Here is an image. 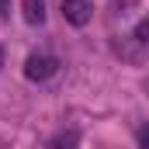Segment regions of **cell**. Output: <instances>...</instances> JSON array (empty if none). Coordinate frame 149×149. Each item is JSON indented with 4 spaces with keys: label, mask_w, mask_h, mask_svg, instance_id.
<instances>
[{
    "label": "cell",
    "mask_w": 149,
    "mask_h": 149,
    "mask_svg": "<svg viewBox=\"0 0 149 149\" xmlns=\"http://www.w3.org/2000/svg\"><path fill=\"white\" fill-rule=\"evenodd\" d=\"M59 70V63L52 59V56H28L24 59V76L31 80V83H45V80H52Z\"/></svg>",
    "instance_id": "obj_1"
},
{
    "label": "cell",
    "mask_w": 149,
    "mask_h": 149,
    "mask_svg": "<svg viewBox=\"0 0 149 149\" xmlns=\"http://www.w3.org/2000/svg\"><path fill=\"white\" fill-rule=\"evenodd\" d=\"M63 17L73 28H83L94 17V7H90V0H63Z\"/></svg>",
    "instance_id": "obj_2"
},
{
    "label": "cell",
    "mask_w": 149,
    "mask_h": 149,
    "mask_svg": "<svg viewBox=\"0 0 149 149\" xmlns=\"http://www.w3.org/2000/svg\"><path fill=\"white\" fill-rule=\"evenodd\" d=\"M21 14L28 24H42L45 21V0H21Z\"/></svg>",
    "instance_id": "obj_3"
},
{
    "label": "cell",
    "mask_w": 149,
    "mask_h": 149,
    "mask_svg": "<svg viewBox=\"0 0 149 149\" xmlns=\"http://www.w3.org/2000/svg\"><path fill=\"white\" fill-rule=\"evenodd\" d=\"M49 146H52V149H76V146H80V132H76V128H63V132L52 135Z\"/></svg>",
    "instance_id": "obj_4"
},
{
    "label": "cell",
    "mask_w": 149,
    "mask_h": 149,
    "mask_svg": "<svg viewBox=\"0 0 149 149\" xmlns=\"http://www.w3.org/2000/svg\"><path fill=\"white\" fill-rule=\"evenodd\" d=\"M132 38H135L142 49H149V14L142 17V21H139V24H135V35H132Z\"/></svg>",
    "instance_id": "obj_5"
},
{
    "label": "cell",
    "mask_w": 149,
    "mask_h": 149,
    "mask_svg": "<svg viewBox=\"0 0 149 149\" xmlns=\"http://www.w3.org/2000/svg\"><path fill=\"white\" fill-rule=\"evenodd\" d=\"M139 142H142V149H149V125L139 128Z\"/></svg>",
    "instance_id": "obj_6"
},
{
    "label": "cell",
    "mask_w": 149,
    "mask_h": 149,
    "mask_svg": "<svg viewBox=\"0 0 149 149\" xmlns=\"http://www.w3.org/2000/svg\"><path fill=\"white\" fill-rule=\"evenodd\" d=\"M0 59H3V52H0Z\"/></svg>",
    "instance_id": "obj_7"
}]
</instances>
